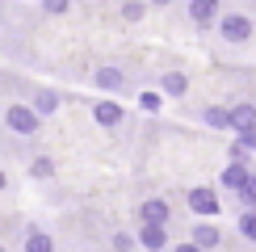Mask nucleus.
<instances>
[{
	"label": "nucleus",
	"instance_id": "nucleus-1",
	"mask_svg": "<svg viewBox=\"0 0 256 252\" xmlns=\"http://www.w3.org/2000/svg\"><path fill=\"white\" fill-rule=\"evenodd\" d=\"M8 126H13L17 134H34L38 114H34V110H26V105H13V110H8Z\"/></svg>",
	"mask_w": 256,
	"mask_h": 252
},
{
	"label": "nucleus",
	"instance_id": "nucleus-2",
	"mask_svg": "<svg viewBox=\"0 0 256 252\" xmlns=\"http://www.w3.org/2000/svg\"><path fill=\"white\" fill-rule=\"evenodd\" d=\"M189 206H194L198 214H214V210H218V198L210 194V189H194V194H189Z\"/></svg>",
	"mask_w": 256,
	"mask_h": 252
},
{
	"label": "nucleus",
	"instance_id": "nucleus-3",
	"mask_svg": "<svg viewBox=\"0 0 256 252\" xmlns=\"http://www.w3.org/2000/svg\"><path fill=\"white\" fill-rule=\"evenodd\" d=\"M231 126H236L240 134H248L256 126V110H252V105H236V110H231Z\"/></svg>",
	"mask_w": 256,
	"mask_h": 252
},
{
	"label": "nucleus",
	"instance_id": "nucleus-4",
	"mask_svg": "<svg viewBox=\"0 0 256 252\" xmlns=\"http://www.w3.org/2000/svg\"><path fill=\"white\" fill-rule=\"evenodd\" d=\"M222 34H227L231 42H244L252 34V26H248V17H227V21H222Z\"/></svg>",
	"mask_w": 256,
	"mask_h": 252
},
{
	"label": "nucleus",
	"instance_id": "nucleus-5",
	"mask_svg": "<svg viewBox=\"0 0 256 252\" xmlns=\"http://www.w3.org/2000/svg\"><path fill=\"white\" fill-rule=\"evenodd\" d=\"M248 181H252V176H248V168H244V164H231L227 172H222V185H227V189H240V194L248 189Z\"/></svg>",
	"mask_w": 256,
	"mask_h": 252
},
{
	"label": "nucleus",
	"instance_id": "nucleus-6",
	"mask_svg": "<svg viewBox=\"0 0 256 252\" xmlns=\"http://www.w3.org/2000/svg\"><path fill=\"white\" fill-rule=\"evenodd\" d=\"M92 118H97L101 126H114V122L122 118V110H118V105H114V101H101L97 110H92Z\"/></svg>",
	"mask_w": 256,
	"mask_h": 252
},
{
	"label": "nucleus",
	"instance_id": "nucleus-7",
	"mask_svg": "<svg viewBox=\"0 0 256 252\" xmlns=\"http://www.w3.org/2000/svg\"><path fill=\"white\" fill-rule=\"evenodd\" d=\"M143 218H147V227H160V223L168 218V206H164V202H147V206H143Z\"/></svg>",
	"mask_w": 256,
	"mask_h": 252
},
{
	"label": "nucleus",
	"instance_id": "nucleus-8",
	"mask_svg": "<svg viewBox=\"0 0 256 252\" xmlns=\"http://www.w3.org/2000/svg\"><path fill=\"white\" fill-rule=\"evenodd\" d=\"M194 244H198V248H214V244H218V231H214V227H198V231H194Z\"/></svg>",
	"mask_w": 256,
	"mask_h": 252
},
{
	"label": "nucleus",
	"instance_id": "nucleus-9",
	"mask_svg": "<svg viewBox=\"0 0 256 252\" xmlns=\"http://www.w3.org/2000/svg\"><path fill=\"white\" fill-rule=\"evenodd\" d=\"M97 84H101V88H118V84H122V72H118V68H101V72H97Z\"/></svg>",
	"mask_w": 256,
	"mask_h": 252
},
{
	"label": "nucleus",
	"instance_id": "nucleus-10",
	"mask_svg": "<svg viewBox=\"0 0 256 252\" xmlns=\"http://www.w3.org/2000/svg\"><path fill=\"white\" fill-rule=\"evenodd\" d=\"M214 8H218V0H194V17L198 21H210V17H214Z\"/></svg>",
	"mask_w": 256,
	"mask_h": 252
},
{
	"label": "nucleus",
	"instance_id": "nucleus-11",
	"mask_svg": "<svg viewBox=\"0 0 256 252\" xmlns=\"http://www.w3.org/2000/svg\"><path fill=\"white\" fill-rule=\"evenodd\" d=\"M138 240H143L147 248H164V231H160V227H143V236H138Z\"/></svg>",
	"mask_w": 256,
	"mask_h": 252
},
{
	"label": "nucleus",
	"instance_id": "nucleus-12",
	"mask_svg": "<svg viewBox=\"0 0 256 252\" xmlns=\"http://www.w3.org/2000/svg\"><path fill=\"white\" fill-rule=\"evenodd\" d=\"M26 252H50V240L42 236V231H34V236L26 240Z\"/></svg>",
	"mask_w": 256,
	"mask_h": 252
},
{
	"label": "nucleus",
	"instance_id": "nucleus-13",
	"mask_svg": "<svg viewBox=\"0 0 256 252\" xmlns=\"http://www.w3.org/2000/svg\"><path fill=\"white\" fill-rule=\"evenodd\" d=\"M164 92H172V97H180V92H185V76H164Z\"/></svg>",
	"mask_w": 256,
	"mask_h": 252
},
{
	"label": "nucleus",
	"instance_id": "nucleus-14",
	"mask_svg": "<svg viewBox=\"0 0 256 252\" xmlns=\"http://www.w3.org/2000/svg\"><path fill=\"white\" fill-rule=\"evenodd\" d=\"M206 122L210 126H231V114L227 110H206Z\"/></svg>",
	"mask_w": 256,
	"mask_h": 252
},
{
	"label": "nucleus",
	"instance_id": "nucleus-15",
	"mask_svg": "<svg viewBox=\"0 0 256 252\" xmlns=\"http://www.w3.org/2000/svg\"><path fill=\"white\" fill-rule=\"evenodd\" d=\"M138 105H143V110H160V97H156V92H143V97H138Z\"/></svg>",
	"mask_w": 256,
	"mask_h": 252
},
{
	"label": "nucleus",
	"instance_id": "nucleus-16",
	"mask_svg": "<svg viewBox=\"0 0 256 252\" xmlns=\"http://www.w3.org/2000/svg\"><path fill=\"white\" fill-rule=\"evenodd\" d=\"M240 143H244V152H256V126H252L248 134H240Z\"/></svg>",
	"mask_w": 256,
	"mask_h": 252
},
{
	"label": "nucleus",
	"instance_id": "nucleus-17",
	"mask_svg": "<svg viewBox=\"0 0 256 252\" xmlns=\"http://www.w3.org/2000/svg\"><path fill=\"white\" fill-rule=\"evenodd\" d=\"M244 236L256 240V214H244Z\"/></svg>",
	"mask_w": 256,
	"mask_h": 252
},
{
	"label": "nucleus",
	"instance_id": "nucleus-18",
	"mask_svg": "<svg viewBox=\"0 0 256 252\" xmlns=\"http://www.w3.org/2000/svg\"><path fill=\"white\" fill-rule=\"evenodd\" d=\"M122 13H126V17H130V21H138V17H143V4H134V0H130V4H126V8H122Z\"/></svg>",
	"mask_w": 256,
	"mask_h": 252
},
{
	"label": "nucleus",
	"instance_id": "nucleus-19",
	"mask_svg": "<svg viewBox=\"0 0 256 252\" xmlns=\"http://www.w3.org/2000/svg\"><path fill=\"white\" fill-rule=\"evenodd\" d=\"M244 198H248V202L256 206V176H252V181H248V189H244Z\"/></svg>",
	"mask_w": 256,
	"mask_h": 252
},
{
	"label": "nucleus",
	"instance_id": "nucleus-20",
	"mask_svg": "<svg viewBox=\"0 0 256 252\" xmlns=\"http://www.w3.org/2000/svg\"><path fill=\"white\" fill-rule=\"evenodd\" d=\"M46 8H50V13H63V8H68V0H46Z\"/></svg>",
	"mask_w": 256,
	"mask_h": 252
},
{
	"label": "nucleus",
	"instance_id": "nucleus-21",
	"mask_svg": "<svg viewBox=\"0 0 256 252\" xmlns=\"http://www.w3.org/2000/svg\"><path fill=\"white\" fill-rule=\"evenodd\" d=\"M176 252H202V248L198 244H185V248H176Z\"/></svg>",
	"mask_w": 256,
	"mask_h": 252
},
{
	"label": "nucleus",
	"instance_id": "nucleus-22",
	"mask_svg": "<svg viewBox=\"0 0 256 252\" xmlns=\"http://www.w3.org/2000/svg\"><path fill=\"white\" fill-rule=\"evenodd\" d=\"M0 189H4V172H0Z\"/></svg>",
	"mask_w": 256,
	"mask_h": 252
},
{
	"label": "nucleus",
	"instance_id": "nucleus-23",
	"mask_svg": "<svg viewBox=\"0 0 256 252\" xmlns=\"http://www.w3.org/2000/svg\"><path fill=\"white\" fill-rule=\"evenodd\" d=\"M160 4H168V0H160Z\"/></svg>",
	"mask_w": 256,
	"mask_h": 252
},
{
	"label": "nucleus",
	"instance_id": "nucleus-24",
	"mask_svg": "<svg viewBox=\"0 0 256 252\" xmlns=\"http://www.w3.org/2000/svg\"><path fill=\"white\" fill-rule=\"evenodd\" d=\"M0 252H4V248H0Z\"/></svg>",
	"mask_w": 256,
	"mask_h": 252
}]
</instances>
